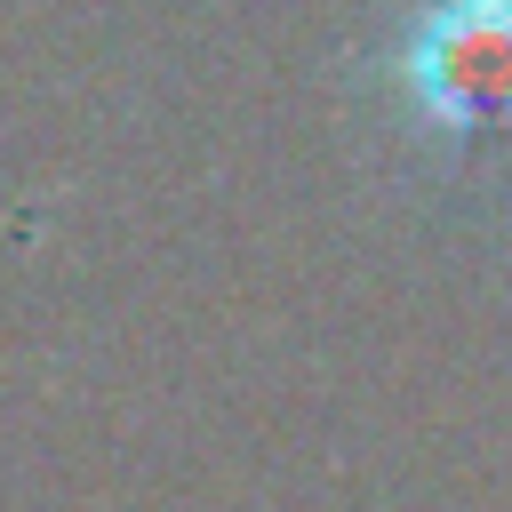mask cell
Listing matches in <instances>:
<instances>
[{"label": "cell", "mask_w": 512, "mask_h": 512, "mask_svg": "<svg viewBox=\"0 0 512 512\" xmlns=\"http://www.w3.org/2000/svg\"><path fill=\"white\" fill-rule=\"evenodd\" d=\"M408 88L432 120L456 136H480V120H512V0H448L424 16L408 48Z\"/></svg>", "instance_id": "1"}]
</instances>
